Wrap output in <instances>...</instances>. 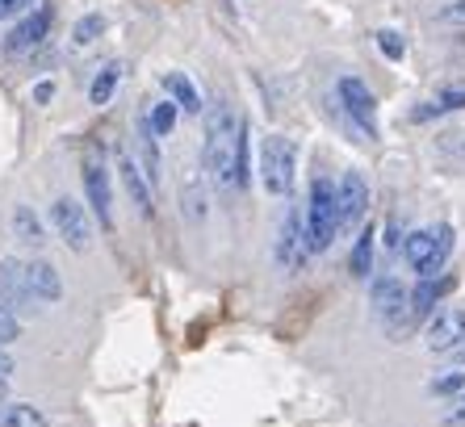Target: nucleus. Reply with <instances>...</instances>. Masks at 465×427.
Returning <instances> with one entry per match:
<instances>
[{
    "label": "nucleus",
    "instance_id": "1",
    "mask_svg": "<svg viewBox=\"0 0 465 427\" xmlns=\"http://www.w3.org/2000/svg\"><path fill=\"white\" fill-rule=\"evenodd\" d=\"M239 130L243 122L235 118V109L227 101L206 105V143H202V164H206L210 181L223 193L235 189V151H239Z\"/></svg>",
    "mask_w": 465,
    "mask_h": 427
},
{
    "label": "nucleus",
    "instance_id": "2",
    "mask_svg": "<svg viewBox=\"0 0 465 427\" xmlns=\"http://www.w3.org/2000/svg\"><path fill=\"white\" fill-rule=\"evenodd\" d=\"M302 226H306V252L323 256L327 247L336 243L340 223H336V181L314 176L311 193H306V210H302Z\"/></svg>",
    "mask_w": 465,
    "mask_h": 427
},
{
    "label": "nucleus",
    "instance_id": "3",
    "mask_svg": "<svg viewBox=\"0 0 465 427\" xmlns=\"http://www.w3.org/2000/svg\"><path fill=\"white\" fill-rule=\"evenodd\" d=\"M453 243H457V231L449 223L420 226V231H411V235L402 239V260L420 273V281L440 277L449 256H453Z\"/></svg>",
    "mask_w": 465,
    "mask_h": 427
},
{
    "label": "nucleus",
    "instance_id": "4",
    "mask_svg": "<svg viewBox=\"0 0 465 427\" xmlns=\"http://www.w3.org/2000/svg\"><path fill=\"white\" fill-rule=\"evenodd\" d=\"M293 168H298V147L285 134H269L260 143V184L269 197H290Z\"/></svg>",
    "mask_w": 465,
    "mask_h": 427
},
{
    "label": "nucleus",
    "instance_id": "5",
    "mask_svg": "<svg viewBox=\"0 0 465 427\" xmlns=\"http://www.w3.org/2000/svg\"><path fill=\"white\" fill-rule=\"evenodd\" d=\"M336 96H340V109L348 114V122H352L361 134L378 139V96L369 93L365 80H361V75H340Z\"/></svg>",
    "mask_w": 465,
    "mask_h": 427
},
{
    "label": "nucleus",
    "instance_id": "6",
    "mask_svg": "<svg viewBox=\"0 0 465 427\" xmlns=\"http://www.w3.org/2000/svg\"><path fill=\"white\" fill-rule=\"evenodd\" d=\"M51 226L72 252H88L93 247V218H88V210L76 197H59L51 205Z\"/></svg>",
    "mask_w": 465,
    "mask_h": 427
},
{
    "label": "nucleus",
    "instance_id": "7",
    "mask_svg": "<svg viewBox=\"0 0 465 427\" xmlns=\"http://www.w3.org/2000/svg\"><path fill=\"white\" fill-rule=\"evenodd\" d=\"M80 176H84V193L93 214L101 218L105 231H114V184H109V168L97 151H84V164H80Z\"/></svg>",
    "mask_w": 465,
    "mask_h": 427
},
{
    "label": "nucleus",
    "instance_id": "8",
    "mask_svg": "<svg viewBox=\"0 0 465 427\" xmlns=\"http://www.w3.org/2000/svg\"><path fill=\"white\" fill-rule=\"evenodd\" d=\"M369 210V184L361 172H344L336 181V223L340 231H352V226L365 223Z\"/></svg>",
    "mask_w": 465,
    "mask_h": 427
},
{
    "label": "nucleus",
    "instance_id": "9",
    "mask_svg": "<svg viewBox=\"0 0 465 427\" xmlns=\"http://www.w3.org/2000/svg\"><path fill=\"white\" fill-rule=\"evenodd\" d=\"M369 298H373V310H378V319H386L390 332H407V285L399 277H378L373 289H369Z\"/></svg>",
    "mask_w": 465,
    "mask_h": 427
},
{
    "label": "nucleus",
    "instance_id": "10",
    "mask_svg": "<svg viewBox=\"0 0 465 427\" xmlns=\"http://www.w3.org/2000/svg\"><path fill=\"white\" fill-rule=\"evenodd\" d=\"M453 289H457L453 273H440V277L420 281V285L411 289V302H407V327H415V323H423V319H432L436 306H440V298H449Z\"/></svg>",
    "mask_w": 465,
    "mask_h": 427
},
{
    "label": "nucleus",
    "instance_id": "11",
    "mask_svg": "<svg viewBox=\"0 0 465 427\" xmlns=\"http://www.w3.org/2000/svg\"><path fill=\"white\" fill-rule=\"evenodd\" d=\"M306 226H302V210L293 205L290 214H285L282 231H277V264L285 268V273H293V268L306 264Z\"/></svg>",
    "mask_w": 465,
    "mask_h": 427
},
{
    "label": "nucleus",
    "instance_id": "12",
    "mask_svg": "<svg viewBox=\"0 0 465 427\" xmlns=\"http://www.w3.org/2000/svg\"><path fill=\"white\" fill-rule=\"evenodd\" d=\"M465 335V306H440L423 327V343L428 353H449L457 340Z\"/></svg>",
    "mask_w": 465,
    "mask_h": 427
},
{
    "label": "nucleus",
    "instance_id": "13",
    "mask_svg": "<svg viewBox=\"0 0 465 427\" xmlns=\"http://www.w3.org/2000/svg\"><path fill=\"white\" fill-rule=\"evenodd\" d=\"M134 155H139V172L147 176V184H160L163 181V172H160V139H155V130L152 122H147V109H139L134 114Z\"/></svg>",
    "mask_w": 465,
    "mask_h": 427
},
{
    "label": "nucleus",
    "instance_id": "14",
    "mask_svg": "<svg viewBox=\"0 0 465 427\" xmlns=\"http://www.w3.org/2000/svg\"><path fill=\"white\" fill-rule=\"evenodd\" d=\"M46 34H51V9H34V13H25L22 22L9 30V38H5V51H9V55L38 51V46L46 43Z\"/></svg>",
    "mask_w": 465,
    "mask_h": 427
},
{
    "label": "nucleus",
    "instance_id": "15",
    "mask_svg": "<svg viewBox=\"0 0 465 427\" xmlns=\"http://www.w3.org/2000/svg\"><path fill=\"white\" fill-rule=\"evenodd\" d=\"M0 302L17 314V310H34V293L25 285V260L5 256L0 260Z\"/></svg>",
    "mask_w": 465,
    "mask_h": 427
},
{
    "label": "nucleus",
    "instance_id": "16",
    "mask_svg": "<svg viewBox=\"0 0 465 427\" xmlns=\"http://www.w3.org/2000/svg\"><path fill=\"white\" fill-rule=\"evenodd\" d=\"M25 285H30L34 302H59L64 298V277L51 260H25Z\"/></svg>",
    "mask_w": 465,
    "mask_h": 427
},
{
    "label": "nucleus",
    "instance_id": "17",
    "mask_svg": "<svg viewBox=\"0 0 465 427\" xmlns=\"http://www.w3.org/2000/svg\"><path fill=\"white\" fill-rule=\"evenodd\" d=\"M118 176H122V184H126V193L134 197V205H139L143 218H152V214H155V197H152V184H147V176H143L139 164H134V155H122Z\"/></svg>",
    "mask_w": 465,
    "mask_h": 427
},
{
    "label": "nucleus",
    "instance_id": "18",
    "mask_svg": "<svg viewBox=\"0 0 465 427\" xmlns=\"http://www.w3.org/2000/svg\"><path fill=\"white\" fill-rule=\"evenodd\" d=\"M160 88H163V96H168L176 109H184V114H202V109H206L202 105V93H197L193 80H189L184 72H163Z\"/></svg>",
    "mask_w": 465,
    "mask_h": 427
},
{
    "label": "nucleus",
    "instance_id": "19",
    "mask_svg": "<svg viewBox=\"0 0 465 427\" xmlns=\"http://www.w3.org/2000/svg\"><path fill=\"white\" fill-rule=\"evenodd\" d=\"M453 109H465V80L461 84H444L432 101H423V105L411 109V122H432L440 114H453Z\"/></svg>",
    "mask_w": 465,
    "mask_h": 427
},
{
    "label": "nucleus",
    "instance_id": "20",
    "mask_svg": "<svg viewBox=\"0 0 465 427\" xmlns=\"http://www.w3.org/2000/svg\"><path fill=\"white\" fill-rule=\"evenodd\" d=\"M373 256H378V226H361L357 243H352V256H348V273L365 281L373 273Z\"/></svg>",
    "mask_w": 465,
    "mask_h": 427
},
{
    "label": "nucleus",
    "instance_id": "21",
    "mask_svg": "<svg viewBox=\"0 0 465 427\" xmlns=\"http://www.w3.org/2000/svg\"><path fill=\"white\" fill-rule=\"evenodd\" d=\"M118 84H122V64L114 59V64H105L97 75H93V84H88V101H93V105H109L114 93H118Z\"/></svg>",
    "mask_w": 465,
    "mask_h": 427
},
{
    "label": "nucleus",
    "instance_id": "22",
    "mask_svg": "<svg viewBox=\"0 0 465 427\" xmlns=\"http://www.w3.org/2000/svg\"><path fill=\"white\" fill-rule=\"evenodd\" d=\"M13 231H17V239L30 247L46 243V226H43V218L34 214V205H17V210H13Z\"/></svg>",
    "mask_w": 465,
    "mask_h": 427
},
{
    "label": "nucleus",
    "instance_id": "23",
    "mask_svg": "<svg viewBox=\"0 0 465 427\" xmlns=\"http://www.w3.org/2000/svg\"><path fill=\"white\" fill-rule=\"evenodd\" d=\"M0 427H46V415L30 402H5L0 406Z\"/></svg>",
    "mask_w": 465,
    "mask_h": 427
},
{
    "label": "nucleus",
    "instance_id": "24",
    "mask_svg": "<svg viewBox=\"0 0 465 427\" xmlns=\"http://www.w3.org/2000/svg\"><path fill=\"white\" fill-rule=\"evenodd\" d=\"M176 114H181V109H176L168 96H163V101H155V105L147 109V122H152L155 139H168V134H173V130H176Z\"/></svg>",
    "mask_w": 465,
    "mask_h": 427
},
{
    "label": "nucleus",
    "instance_id": "25",
    "mask_svg": "<svg viewBox=\"0 0 465 427\" xmlns=\"http://www.w3.org/2000/svg\"><path fill=\"white\" fill-rule=\"evenodd\" d=\"M428 394H436V398L465 394V369H444V373H436L432 382H428Z\"/></svg>",
    "mask_w": 465,
    "mask_h": 427
},
{
    "label": "nucleus",
    "instance_id": "26",
    "mask_svg": "<svg viewBox=\"0 0 465 427\" xmlns=\"http://www.w3.org/2000/svg\"><path fill=\"white\" fill-rule=\"evenodd\" d=\"M101 34H105V17H101V13H84L76 22V30H72V43L88 46V43H97Z\"/></svg>",
    "mask_w": 465,
    "mask_h": 427
},
{
    "label": "nucleus",
    "instance_id": "27",
    "mask_svg": "<svg viewBox=\"0 0 465 427\" xmlns=\"http://www.w3.org/2000/svg\"><path fill=\"white\" fill-rule=\"evenodd\" d=\"M378 51L386 55L390 64H402V55H407V38L399 30H378Z\"/></svg>",
    "mask_w": 465,
    "mask_h": 427
},
{
    "label": "nucleus",
    "instance_id": "28",
    "mask_svg": "<svg viewBox=\"0 0 465 427\" xmlns=\"http://www.w3.org/2000/svg\"><path fill=\"white\" fill-rule=\"evenodd\" d=\"M13 340H22V319H17V314L0 302V348H5V343H13Z\"/></svg>",
    "mask_w": 465,
    "mask_h": 427
},
{
    "label": "nucleus",
    "instance_id": "29",
    "mask_svg": "<svg viewBox=\"0 0 465 427\" xmlns=\"http://www.w3.org/2000/svg\"><path fill=\"white\" fill-rule=\"evenodd\" d=\"M440 22H453V25H465V0H449L444 9H436Z\"/></svg>",
    "mask_w": 465,
    "mask_h": 427
},
{
    "label": "nucleus",
    "instance_id": "30",
    "mask_svg": "<svg viewBox=\"0 0 465 427\" xmlns=\"http://www.w3.org/2000/svg\"><path fill=\"white\" fill-rule=\"evenodd\" d=\"M444 423H449V427H465V394H457L453 402H449V411H444Z\"/></svg>",
    "mask_w": 465,
    "mask_h": 427
},
{
    "label": "nucleus",
    "instance_id": "31",
    "mask_svg": "<svg viewBox=\"0 0 465 427\" xmlns=\"http://www.w3.org/2000/svg\"><path fill=\"white\" fill-rule=\"evenodd\" d=\"M34 0H0V22H9V17H17V13H30Z\"/></svg>",
    "mask_w": 465,
    "mask_h": 427
},
{
    "label": "nucleus",
    "instance_id": "32",
    "mask_svg": "<svg viewBox=\"0 0 465 427\" xmlns=\"http://www.w3.org/2000/svg\"><path fill=\"white\" fill-rule=\"evenodd\" d=\"M51 96H54V84H51V80L34 84V105H51Z\"/></svg>",
    "mask_w": 465,
    "mask_h": 427
},
{
    "label": "nucleus",
    "instance_id": "33",
    "mask_svg": "<svg viewBox=\"0 0 465 427\" xmlns=\"http://www.w3.org/2000/svg\"><path fill=\"white\" fill-rule=\"evenodd\" d=\"M449 356H453V361H457V364H465V335H461V340H457V343H453V348H449Z\"/></svg>",
    "mask_w": 465,
    "mask_h": 427
},
{
    "label": "nucleus",
    "instance_id": "34",
    "mask_svg": "<svg viewBox=\"0 0 465 427\" xmlns=\"http://www.w3.org/2000/svg\"><path fill=\"white\" fill-rule=\"evenodd\" d=\"M9 373H13V361H9V353H5V348H0V377H5V382H9Z\"/></svg>",
    "mask_w": 465,
    "mask_h": 427
},
{
    "label": "nucleus",
    "instance_id": "35",
    "mask_svg": "<svg viewBox=\"0 0 465 427\" xmlns=\"http://www.w3.org/2000/svg\"><path fill=\"white\" fill-rule=\"evenodd\" d=\"M0 390H5V377H0Z\"/></svg>",
    "mask_w": 465,
    "mask_h": 427
}]
</instances>
